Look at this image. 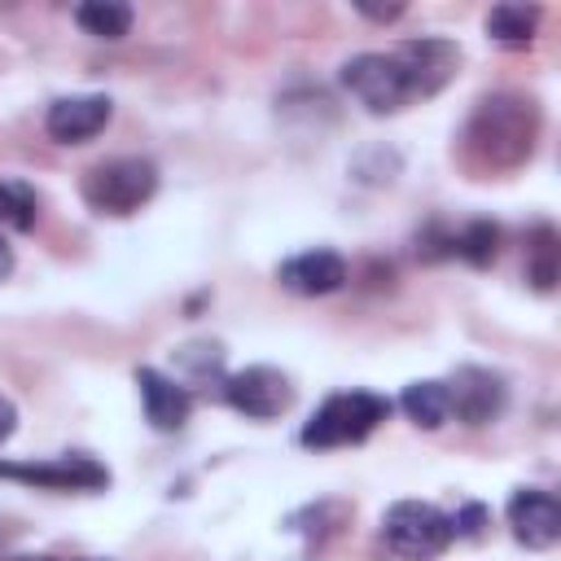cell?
Listing matches in <instances>:
<instances>
[{
	"mask_svg": "<svg viewBox=\"0 0 561 561\" xmlns=\"http://www.w3.org/2000/svg\"><path fill=\"white\" fill-rule=\"evenodd\" d=\"M535 127H539V114L526 96H513V92H500V96H486L473 118H469V149L486 162V167H513L530 153L535 145Z\"/></svg>",
	"mask_w": 561,
	"mask_h": 561,
	"instance_id": "6da1fadb",
	"label": "cell"
},
{
	"mask_svg": "<svg viewBox=\"0 0 561 561\" xmlns=\"http://www.w3.org/2000/svg\"><path fill=\"white\" fill-rule=\"evenodd\" d=\"M386 416H390V399L386 394H373V390H337V394H329L311 412V421L302 425V443L307 447H346V443L368 438Z\"/></svg>",
	"mask_w": 561,
	"mask_h": 561,
	"instance_id": "7a4b0ae2",
	"label": "cell"
},
{
	"mask_svg": "<svg viewBox=\"0 0 561 561\" xmlns=\"http://www.w3.org/2000/svg\"><path fill=\"white\" fill-rule=\"evenodd\" d=\"M381 539L394 557L403 561H430L438 557L456 535H451V517L438 504L425 500H399L381 513Z\"/></svg>",
	"mask_w": 561,
	"mask_h": 561,
	"instance_id": "3957f363",
	"label": "cell"
},
{
	"mask_svg": "<svg viewBox=\"0 0 561 561\" xmlns=\"http://www.w3.org/2000/svg\"><path fill=\"white\" fill-rule=\"evenodd\" d=\"M158 188V167L149 158H110L83 175V202L96 215H131Z\"/></svg>",
	"mask_w": 561,
	"mask_h": 561,
	"instance_id": "277c9868",
	"label": "cell"
},
{
	"mask_svg": "<svg viewBox=\"0 0 561 561\" xmlns=\"http://www.w3.org/2000/svg\"><path fill=\"white\" fill-rule=\"evenodd\" d=\"M342 88L368 110V114H394L412 101V83L394 53H359L342 66Z\"/></svg>",
	"mask_w": 561,
	"mask_h": 561,
	"instance_id": "5b68a950",
	"label": "cell"
},
{
	"mask_svg": "<svg viewBox=\"0 0 561 561\" xmlns=\"http://www.w3.org/2000/svg\"><path fill=\"white\" fill-rule=\"evenodd\" d=\"M0 478L44 486V491H96L110 482V469L88 451H66L53 460H0Z\"/></svg>",
	"mask_w": 561,
	"mask_h": 561,
	"instance_id": "8992f818",
	"label": "cell"
},
{
	"mask_svg": "<svg viewBox=\"0 0 561 561\" xmlns=\"http://www.w3.org/2000/svg\"><path fill=\"white\" fill-rule=\"evenodd\" d=\"M224 399H228L237 412H245L250 421H272V416H280V412H289L294 386H289V377H285L280 368H272V364H250V368H241V373H232V377L224 381Z\"/></svg>",
	"mask_w": 561,
	"mask_h": 561,
	"instance_id": "52a82bcc",
	"label": "cell"
},
{
	"mask_svg": "<svg viewBox=\"0 0 561 561\" xmlns=\"http://www.w3.org/2000/svg\"><path fill=\"white\" fill-rule=\"evenodd\" d=\"M508 526L517 535V543L526 548H552L561 539V504L552 491L539 486H522L508 500Z\"/></svg>",
	"mask_w": 561,
	"mask_h": 561,
	"instance_id": "ba28073f",
	"label": "cell"
},
{
	"mask_svg": "<svg viewBox=\"0 0 561 561\" xmlns=\"http://www.w3.org/2000/svg\"><path fill=\"white\" fill-rule=\"evenodd\" d=\"M110 114H114L110 96H101V92H79V96L53 101L44 127H48V136H53L57 145H83V140H92V136L110 123Z\"/></svg>",
	"mask_w": 561,
	"mask_h": 561,
	"instance_id": "9c48e42d",
	"label": "cell"
},
{
	"mask_svg": "<svg viewBox=\"0 0 561 561\" xmlns=\"http://www.w3.org/2000/svg\"><path fill=\"white\" fill-rule=\"evenodd\" d=\"M394 61H399L403 75H408L412 96H430V92H438V88L451 79V70H456V48H451L447 39L425 35V39L399 44V48H394Z\"/></svg>",
	"mask_w": 561,
	"mask_h": 561,
	"instance_id": "30bf717a",
	"label": "cell"
},
{
	"mask_svg": "<svg viewBox=\"0 0 561 561\" xmlns=\"http://www.w3.org/2000/svg\"><path fill=\"white\" fill-rule=\"evenodd\" d=\"M276 280H280L289 294L320 298V294L342 289V280H346V259L333 254V250H302V254H294V259H285V263L276 267Z\"/></svg>",
	"mask_w": 561,
	"mask_h": 561,
	"instance_id": "8fae6325",
	"label": "cell"
},
{
	"mask_svg": "<svg viewBox=\"0 0 561 561\" xmlns=\"http://www.w3.org/2000/svg\"><path fill=\"white\" fill-rule=\"evenodd\" d=\"M447 394H451V412L465 425H486L504 408V381L491 368H456Z\"/></svg>",
	"mask_w": 561,
	"mask_h": 561,
	"instance_id": "7c38bea8",
	"label": "cell"
},
{
	"mask_svg": "<svg viewBox=\"0 0 561 561\" xmlns=\"http://www.w3.org/2000/svg\"><path fill=\"white\" fill-rule=\"evenodd\" d=\"M136 386H140V403H145V421L158 430V434H175L184 430L188 412H193V394L171 381L167 373L158 368H136Z\"/></svg>",
	"mask_w": 561,
	"mask_h": 561,
	"instance_id": "4fadbf2b",
	"label": "cell"
},
{
	"mask_svg": "<svg viewBox=\"0 0 561 561\" xmlns=\"http://www.w3.org/2000/svg\"><path fill=\"white\" fill-rule=\"evenodd\" d=\"M399 408L408 412V421H412V425H421V430H438V425L451 416V394H447V381L425 377V381L403 386Z\"/></svg>",
	"mask_w": 561,
	"mask_h": 561,
	"instance_id": "5bb4252c",
	"label": "cell"
},
{
	"mask_svg": "<svg viewBox=\"0 0 561 561\" xmlns=\"http://www.w3.org/2000/svg\"><path fill=\"white\" fill-rule=\"evenodd\" d=\"M535 26H539V9L535 4H517V0H504L486 13V35L504 48H522L535 39Z\"/></svg>",
	"mask_w": 561,
	"mask_h": 561,
	"instance_id": "9a60e30c",
	"label": "cell"
},
{
	"mask_svg": "<svg viewBox=\"0 0 561 561\" xmlns=\"http://www.w3.org/2000/svg\"><path fill=\"white\" fill-rule=\"evenodd\" d=\"M75 22L96 39H123L131 31V9L118 0H83L75 9Z\"/></svg>",
	"mask_w": 561,
	"mask_h": 561,
	"instance_id": "2e32d148",
	"label": "cell"
},
{
	"mask_svg": "<svg viewBox=\"0 0 561 561\" xmlns=\"http://www.w3.org/2000/svg\"><path fill=\"white\" fill-rule=\"evenodd\" d=\"M35 215H39L35 188L26 180H0V228L26 232V228H35Z\"/></svg>",
	"mask_w": 561,
	"mask_h": 561,
	"instance_id": "e0dca14e",
	"label": "cell"
},
{
	"mask_svg": "<svg viewBox=\"0 0 561 561\" xmlns=\"http://www.w3.org/2000/svg\"><path fill=\"white\" fill-rule=\"evenodd\" d=\"M451 250H456L465 263L486 267V263L495 259V250H500V228L486 224V219H478V224H469L460 237H451Z\"/></svg>",
	"mask_w": 561,
	"mask_h": 561,
	"instance_id": "ac0fdd59",
	"label": "cell"
},
{
	"mask_svg": "<svg viewBox=\"0 0 561 561\" xmlns=\"http://www.w3.org/2000/svg\"><path fill=\"white\" fill-rule=\"evenodd\" d=\"M482 526H486V508H482V504H465V508H456V517H451V535H465V539H478Z\"/></svg>",
	"mask_w": 561,
	"mask_h": 561,
	"instance_id": "d6986e66",
	"label": "cell"
},
{
	"mask_svg": "<svg viewBox=\"0 0 561 561\" xmlns=\"http://www.w3.org/2000/svg\"><path fill=\"white\" fill-rule=\"evenodd\" d=\"M13 430H18V408H13V399L0 394V443H9Z\"/></svg>",
	"mask_w": 561,
	"mask_h": 561,
	"instance_id": "ffe728a7",
	"label": "cell"
},
{
	"mask_svg": "<svg viewBox=\"0 0 561 561\" xmlns=\"http://www.w3.org/2000/svg\"><path fill=\"white\" fill-rule=\"evenodd\" d=\"M359 13H364V18H377V22H390V18H399L403 9H399V4H386V9H381V4H359Z\"/></svg>",
	"mask_w": 561,
	"mask_h": 561,
	"instance_id": "44dd1931",
	"label": "cell"
},
{
	"mask_svg": "<svg viewBox=\"0 0 561 561\" xmlns=\"http://www.w3.org/2000/svg\"><path fill=\"white\" fill-rule=\"evenodd\" d=\"M9 272H13V250H9V241L0 237V280H4Z\"/></svg>",
	"mask_w": 561,
	"mask_h": 561,
	"instance_id": "7402d4cb",
	"label": "cell"
},
{
	"mask_svg": "<svg viewBox=\"0 0 561 561\" xmlns=\"http://www.w3.org/2000/svg\"><path fill=\"white\" fill-rule=\"evenodd\" d=\"M18 561H53V557H18Z\"/></svg>",
	"mask_w": 561,
	"mask_h": 561,
	"instance_id": "603a6c76",
	"label": "cell"
},
{
	"mask_svg": "<svg viewBox=\"0 0 561 561\" xmlns=\"http://www.w3.org/2000/svg\"><path fill=\"white\" fill-rule=\"evenodd\" d=\"M88 561H96V557H88Z\"/></svg>",
	"mask_w": 561,
	"mask_h": 561,
	"instance_id": "cb8c5ba5",
	"label": "cell"
}]
</instances>
